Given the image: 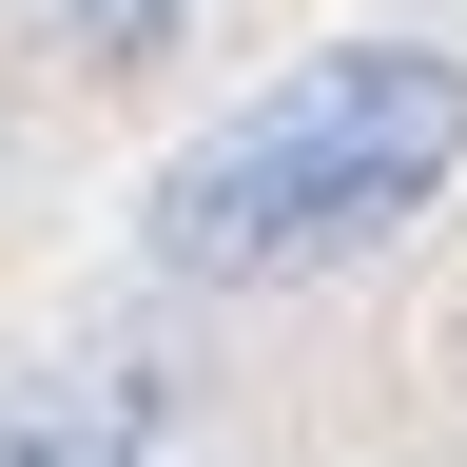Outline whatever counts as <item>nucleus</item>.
Listing matches in <instances>:
<instances>
[{"instance_id": "obj_2", "label": "nucleus", "mask_w": 467, "mask_h": 467, "mask_svg": "<svg viewBox=\"0 0 467 467\" xmlns=\"http://www.w3.org/2000/svg\"><path fill=\"white\" fill-rule=\"evenodd\" d=\"M0 467H98V409L78 389H0Z\"/></svg>"}, {"instance_id": "obj_3", "label": "nucleus", "mask_w": 467, "mask_h": 467, "mask_svg": "<svg viewBox=\"0 0 467 467\" xmlns=\"http://www.w3.org/2000/svg\"><path fill=\"white\" fill-rule=\"evenodd\" d=\"M78 20H98V39H175V0H78Z\"/></svg>"}, {"instance_id": "obj_1", "label": "nucleus", "mask_w": 467, "mask_h": 467, "mask_svg": "<svg viewBox=\"0 0 467 467\" xmlns=\"http://www.w3.org/2000/svg\"><path fill=\"white\" fill-rule=\"evenodd\" d=\"M448 175H467V58L350 39V58H312V78L234 98L214 137L156 175V273H195V292L350 273V254H389Z\"/></svg>"}]
</instances>
